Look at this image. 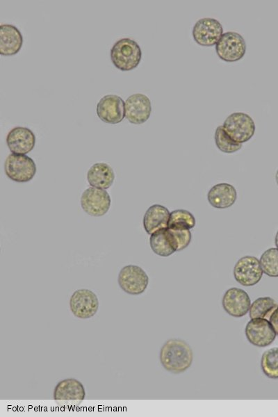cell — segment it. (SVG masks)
Returning <instances> with one entry per match:
<instances>
[{
	"mask_svg": "<svg viewBox=\"0 0 278 417\" xmlns=\"http://www.w3.org/2000/svg\"><path fill=\"white\" fill-rule=\"evenodd\" d=\"M170 212L164 206L153 204L146 211L143 217V227L147 234L152 235L154 232L167 229Z\"/></svg>",
	"mask_w": 278,
	"mask_h": 417,
	"instance_id": "obj_19",
	"label": "cell"
},
{
	"mask_svg": "<svg viewBox=\"0 0 278 417\" xmlns=\"http://www.w3.org/2000/svg\"><path fill=\"white\" fill-rule=\"evenodd\" d=\"M260 264L263 273L271 277H278V249L266 250L260 257Z\"/></svg>",
	"mask_w": 278,
	"mask_h": 417,
	"instance_id": "obj_25",
	"label": "cell"
},
{
	"mask_svg": "<svg viewBox=\"0 0 278 417\" xmlns=\"http://www.w3.org/2000/svg\"><path fill=\"white\" fill-rule=\"evenodd\" d=\"M275 244L276 247L278 249V231H277L275 237Z\"/></svg>",
	"mask_w": 278,
	"mask_h": 417,
	"instance_id": "obj_29",
	"label": "cell"
},
{
	"mask_svg": "<svg viewBox=\"0 0 278 417\" xmlns=\"http://www.w3.org/2000/svg\"><path fill=\"white\" fill-rule=\"evenodd\" d=\"M215 51L221 60L229 63L236 62L245 56L246 43L238 33L228 31L223 33L215 44Z\"/></svg>",
	"mask_w": 278,
	"mask_h": 417,
	"instance_id": "obj_6",
	"label": "cell"
},
{
	"mask_svg": "<svg viewBox=\"0 0 278 417\" xmlns=\"http://www.w3.org/2000/svg\"><path fill=\"white\" fill-rule=\"evenodd\" d=\"M275 180H276V183H277V186H278V169H277V172H276V174H275Z\"/></svg>",
	"mask_w": 278,
	"mask_h": 417,
	"instance_id": "obj_30",
	"label": "cell"
},
{
	"mask_svg": "<svg viewBox=\"0 0 278 417\" xmlns=\"http://www.w3.org/2000/svg\"><path fill=\"white\" fill-rule=\"evenodd\" d=\"M269 321L278 335V306L270 316Z\"/></svg>",
	"mask_w": 278,
	"mask_h": 417,
	"instance_id": "obj_28",
	"label": "cell"
},
{
	"mask_svg": "<svg viewBox=\"0 0 278 417\" xmlns=\"http://www.w3.org/2000/svg\"><path fill=\"white\" fill-rule=\"evenodd\" d=\"M23 44V36L12 24H1L0 27V54L2 56L17 54Z\"/></svg>",
	"mask_w": 278,
	"mask_h": 417,
	"instance_id": "obj_18",
	"label": "cell"
},
{
	"mask_svg": "<svg viewBox=\"0 0 278 417\" xmlns=\"http://www.w3.org/2000/svg\"><path fill=\"white\" fill-rule=\"evenodd\" d=\"M263 273L259 260L253 256L241 257L234 268L236 281L244 286H252L259 283Z\"/></svg>",
	"mask_w": 278,
	"mask_h": 417,
	"instance_id": "obj_11",
	"label": "cell"
},
{
	"mask_svg": "<svg viewBox=\"0 0 278 417\" xmlns=\"http://www.w3.org/2000/svg\"><path fill=\"white\" fill-rule=\"evenodd\" d=\"M222 126L228 137L237 144L249 141L256 129L253 119L248 114L242 112L230 114Z\"/></svg>",
	"mask_w": 278,
	"mask_h": 417,
	"instance_id": "obj_3",
	"label": "cell"
},
{
	"mask_svg": "<svg viewBox=\"0 0 278 417\" xmlns=\"http://www.w3.org/2000/svg\"><path fill=\"white\" fill-rule=\"evenodd\" d=\"M85 397V391L83 385L74 378L60 381L54 391V400L60 407H77L83 401Z\"/></svg>",
	"mask_w": 278,
	"mask_h": 417,
	"instance_id": "obj_5",
	"label": "cell"
},
{
	"mask_svg": "<svg viewBox=\"0 0 278 417\" xmlns=\"http://www.w3.org/2000/svg\"><path fill=\"white\" fill-rule=\"evenodd\" d=\"M193 352L184 341L170 339L162 346L160 361L163 368L173 373L186 370L193 361Z\"/></svg>",
	"mask_w": 278,
	"mask_h": 417,
	"instance_id": "obj_1",
	"label": "cell"
},
{
	"mask_svg": "<svg viewBox=\"0 0 278 417\" xmlns=\"http://www.w3.org/2000/svg\"><path fill=\"white\" fill-rule=\"evenodd\" d=\"M195 223V218L192 213L185 209H176L170 212L167 228L190 229Z\"/></svg>",
	"mask_w": 278,
	"mask_h": 417,
	"instance_id": "obj_23",
	"label": "cell"
},
{
	"mask_svg": "<svg viewBox=\"0 0 278 417\" xmlns=\"http://www.w3.org/2000/svg\"><path fill=\"white\" fill-rule=\"evenodd\" d=\"M98 117L108 124H118L125 117V102L118 95H106L97 104Z\"/></svg>",
	"mask_w": 278,
	"mask_h": 417,
	"instance_id": "obj_13",
	"label": "cell"
},
{
	"mask_svg": "<svg viewBox=\"0 0 278 417\" xmlns=\"http://www.w3.org/2000/svg\"><path fill=\"white\" fill-rule=\"evenodd\" d=\"M99 300L89 289L75 291L70 299V308L74 316L81 319L93 317L99 309Z\"/></svg>",
	"mask_w": 278,
	"mask_h": 417,
	"instance_id": "obj_9",
	"label": "cell"
},
{
	"mask_svg": "<svg viewBox=\"0 0 278 417\" xmlns=\"http://www.w3.org/2000/svg\"><path fill=\"white\" fill-rule=\"evenodd\" d=\"M214 138L218 149L224 153L232 154L242 148V144H237L228 137L222 126L216 128Z\"/></svg>",
	"mask_w": 278,
	"mask_h": 417,
	"instance_id": "obj_26",
	"label": "cell"
},
{
	"mask_svg": "<svg viewBox=\"0 0 278 417\" xmlns=\"http://www.w3.org/2000/svg\"><path fill=\"white\" fill-rule=\"evenodd\" d=\"M278 304L270 297H261L255 300L250 308V318H261L269 320Z\"/></svg>",
	"mask_w": 278,
	"mask_h": 417,
	"instance_id": "obj_22",
	"label": "cell"
},
{
	"mask_svg": "<svg viewBox=\"0 0 278 417\" xmlns=\"http://www.w3.org/2000/svg\"><path fill=\"white\" fill-rule=\"evenodd\" d=\"M6 144L13 154H26L33 149L35 136L27 127L16 126L8 132Z\"/></svg>",
	"mask_w": 278,
	"mask_h": 417,
	"instance_id": "obj_16",
	"label": "cell"
},
{
	"mask_svg": "<svg viewBox=\"0 0 278 417\" xmlns=\"http://www.w3.org/2000/svg\"><path fill=\"white\" fill-rule=\"evenodd\" d=\"M177 247V252L186 248L190 243L192 235L190 229H170Z\"/></svg>",
	"mask_w": 278,
	"mask_h": 417,
	"instance_id": "obj_27",
	"label": "cell"
},
{
	"mask_svg": "<svg viewBox=\"0 0 278 417\" xmlns=\"http://www.w3.org/2000/svg\"><path fill=\"white\" fill-rule=\"evenodd\" d=\"M6 175L18 183L30 181L35 175L36 165L34 161L25 154H10L4 163Z\"/></svg>",
	"mask_w": 278,
	"mask_h": 417,
	"instance_id": "obj_4",
	"label": "cell"
},
{
	"mask_svg": "<svg viewBox=\"0 0 278 417\" xmlns=\"http://www.w3.org/2000/svg\"><path fill=\"white\" fill-rule=\"evenodd\" d=\"M261 366L268 377L278 379V348L268 349L263 353Z\"/></svg>",
	"mask_w": 278,
	"mask_h": 417,
	"instance_id": "obj_24",
	"label": "cell"
},
{
	"mask_svg": "<svg viewBox=\"0 0 278 417\" xmlns=\"http://www.w3.org/2000/svg\"><path fill=\"white\" fill-rule=\"evenodd\" d=\"M224 311L231 316L240 318L249 311L251 300L248 294L239 288L228 289L222 300Z\"/></svg>",
	"mask_w": 278,
	"mask_h": 417,
	"instance_id": "obj_15",
	"label": "cell"
},
{
	"mask_svg": "<svg viewBox=\"0 0 278 417\" xmlns=\"http://www.w3.org/2000/svg\"><path fill=\"white\" fill-rule=\"evenodd\" d=\"M117 282L124 292L129 295H137L146 290L149 284V277L140 266L127 265L120 270Z\"/></svg>",
	"mask_w": 278,
	"mask_h": 417,
	"instance_id": "obj_7",
	"label": "cell"
},
{
	"mask_svg": "<svg viewBox=\"0 0 278 417\" xmlns=\"http://www.w3.org/2000/svg\"><path fill=\"white\" fill-rule=\"evenodd\" d=\"M152 113V104L149 97L141 93L129 96L125 101V117L133 124H140L147 121Z\"/></svg>",
	"mask_w": 278,
	"mask_h": 417,
	"instance_id": "obj_14",
	"label": "cell"
},
{
	"mask_svg": "<svg viewBox=\"0 0 278 417\" xmlns=\"http://www.w3.org/2000/svg\"><path fill=\"white\" fill-rule=\"evenodd\" d=\"M114 179V171L106 163L93 164L87 172V180L92 187L108 189L113 183Z\"/></svg>",
	"mask_w": 278,
	"mask_h": 417,
	"instance_id": "obj_20",
	"label": "cell"
},
{
	"mask_svg": "<svg viewBox=\"0 0 278 417\" xmlns=\"http://www.w3.org/2000/svg\"><path fill=\"white\" fill-rule=\"evenodd\" d=\"M192 34L195 42L199 45L212 47L218 43L223 35V27L216 19L202 18L195 24Z\"/></svg>",
	"mask_w": 278,
	"mask_h": 417,
	"instance_id": "obj_10",
	"label": "cell"
},
{
	"mask_svg": "<svg viewBox=\"0 0 278 417\" xmlns=\"http://www.w3.org/2000/svg\"><path fill=\"white\" fill-rule=\"evenodd\" d=\"M110 56L116 68L121 71H131L140 64L142 51L135 40L125 38L117 40L113 44Z\"/></svg>",
	"mask_w": 278,
	"mask_h": 417,
	"instance_id": "obj_2",
	"label": "cell"
},
{
	"mask_svg": "<svg viewBox=\"0 0 278 417\" xmlns=\"http://www.w3.org/2000/svg\"><path fill=\"white\" fill-rule=\"evenodd\" d=\"M149 244L152 251L161 256H169L177 252L175 242L168 228L152 234L149 238Z\"/></svg>",
	"mask_w": 278,
	"mask_h": 417,
	"instance_id": "obj_21",
	"label": "cell"
},
{
	"mask_svg": "<svg viewBox=\"0 0 278 417\" xmlns=\"http://www.w3.org/2000/svg\"><path fill=\"white\" fill-rule=\"evenodd\" d=\"M245 335L248 341L259 348L270 345L276 338V332L270 322L265 318H251L245 327Z\"/></svg>",
	"mask_w": 278,
	"mask_h": 417,
	"instance_id": "obj_12",
	"label": "cell"
},
{
	"mask_svg": "<svg viewBox=\"0 0 278 417\" xmlns=\"http://www.w3.org/2000/svg\"><path fill=\"white\" fill-rule=\"evenodd\" d=\"M237 199L236 188L229 183H220L214 185L207 193L209 204L219 209L227 208L234 204Z\"/></svg>",
	"mask_w": 278,
	"mask_h": 417,
	"instance_id": "obj_17",
	"label": "cell"
},
{
	"mask_svg": "<svg viewBox=\"0 0 278 417\" xmlns=\"http://www.w3.org/2000/svg\"><path fill=\"white\" fill-rule=\"evenodd\" d=\"M111 199L104 189L90 187L84 190L81 197V206L89 215L100 217L109 210Z\"/></svg>",
	"mask_w": 278,
	"mask_h": 417,
	"instance_id": "obj_8",
	"label": "cell"
}]
</instances>
